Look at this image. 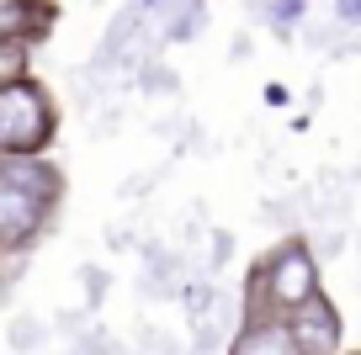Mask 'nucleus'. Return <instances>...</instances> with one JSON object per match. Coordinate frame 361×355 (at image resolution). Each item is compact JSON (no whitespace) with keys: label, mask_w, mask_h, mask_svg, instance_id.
<instances>
[{"label":"nucleus","mask_w":361,"mask_h":355,"mask_svg":"<svg viewBox=\"0 0 361 355\" xmlns=\"http://www.w3.org/2000/svg\"><path fill=\"white\" fill-rule=\"evenodd\" d=\"M228 355H308L287 318H239Z\"/></svg>","instance_id":"obj_6"},{"label":"nucleus","mask_w":361,"mask_h":355,"mask_svg":"<svg viewBox=\"0 0 361 355\" xmlns=\"http://www.w3.org/2000/svg\"><path fill=\"white\" fill-rule=\"evenodd\" d=\"M59 138V101L37 75H22L11 85H0V154L27 159L48 154Z\"/></svg>","instance_id":"obj_3"},{"label":"nucleus","mask_w":361,"mask_h":355,"mask_svg":"<svg viewBox=\"0 0 361 355\" xmlns=\"http://www.w3.org/2000/svg\"><path fill=\"white\" fill-rule=\"evenodd\" d=\"M59 22V0H0V43H48Z\"/></svg>","instance_id":"obj_5"},{"label":"nucleus","mask_w":361,"mask_h":355,"mask_svg":"<svg viewBox=\"0 0 361 355\" xmlns=\"http://www.w3.org/2000/svg\"><path fill=\"white\" fill-rule=\"evenodd\" d=\"M314 292H324L314 244H308L303 233H287L282 244H271L266 255L250 266L239 313H245V318H293Z\"/></svg>","instance_id":"obj_2"},{"label":"nucleus","mask_w":361,"mask_h":355,"mask_svg":"<svg viewBox=\"0 0 361 355\" xmlns=\"http://www.w3.org/2000/svg\"><path fill=\"white\" fill-rule=\"evenodd\" d=\"M287 323H293L298 344H303L308 355H340V340H345V318H340V308L329 302V292H314V297H308Z\"/></svg>","instance_id":"obj_4"},{"label":"nucleus","mask_w":361,"mask_h":355,"mask_svg":"<svg viewBox=\"0 0 361 355\" xmlns=\"http://www.w3.org/2000/svg\"><path fill=\"white\" fill-rule=\"evenodd\" d=\"M64 207V170L48 154L11 159L0 154V260H16L37 249Z\"/></svg>","instance_id":"obj_1"},{"label":"nucleus","mask_w":361,"mask_h":355,"mask_svg":"<svg viewBox=\"0 0 361 355\" xmlns=\"http://www.w3.org/2000/svg\"><path fill=\"white\" fill-rule=\"evenodd\" d=\"M32 75V48L27 43H0V85H11V80Z\"/></svg>","instance_id":"obj_7"},{"label":"nucleus","mask_w":361,"mask_h":355,"mask_svg":"<svg viewBox=\"0 0 361 355\" xmlns=\"http://www.w3.org/2000/svg\"><path fill=\"white\" fill-rule=\"evenodd\" d=\"M350 355H361V350H350Z\"/></svg>","instance_id":"obj_8"}]
</instances>
